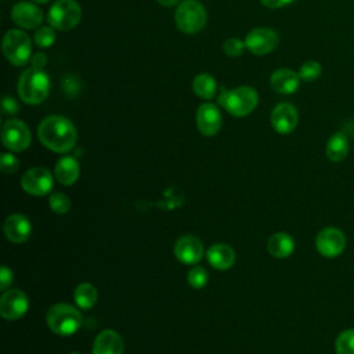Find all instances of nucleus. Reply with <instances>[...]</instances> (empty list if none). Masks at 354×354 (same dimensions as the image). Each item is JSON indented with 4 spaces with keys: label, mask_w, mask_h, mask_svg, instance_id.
I'll return each instance as SVG.
<instances>
[{
    "label": "nucleus",
    "mask_w": 354,
    "mask_h": 354,
    "mask_svg": "<svg viewBox=\"0 0 354 354\" xmlns=\"http://www.w3.org/2000/svg\"><path fill=\"white\" fill-rule=\"evenodd\" d=\"M37 137L50 151L65 153L75 147L77 133L69 119L61 115H51L40 122L37 127Z\"/></svg>",
    "instance_id": "f257e3e1"
},
{
    "label": "nucleus",
    "mask_w": 354,
    "mask_h": 354,
    "mask_svg": "<svg viewBox=\"0 0 354 354\" xmlns=\"http://www.w3.org/2000/svg\"><path fill=\"white\" fill-rule=\"evenodd\" d=\"M18 95L29 105L41 104L50 94V79L43 69L29 68L26 69L18 80Z\"/></svg>",
    "instance_id": "f03ea898"
},
{
    "label": "nucleus",
    "mask_w": 354,
    "mask_h": 354,
    "mask_svg": "<svg viewBox=\"0 0 354 354\" xmlns=\"http://www.w3.org/2000/svg\"><path fill=\"white\" fill-rule=\"evenodd\" d=\"M217 102L231 115L236 118L252 113L259 104V94L253 87L239 86L232 90L221 88Z\"/></svg>",
    "instance_id": "7ed1b4c3"
},
{
    "label": "nucleus",
    "mask_w": 354,
    "mask_h": 354,
    "mask_svg": "<svg viewBox=\"0 0 354 354\" xmlns=\"http://www.w3.org/2000/svg\"><path fill=\"white\" fill-rule=\"evenodd\" d=\"M47 324L54 333L59 336H71L80 329L83 318L79 310L73 306L58 303L51 306L47 311Z\"/></svg>",
    "instance_id": "20e7f679"
},
{
    "label": "nucleus",
    "mask_w": 354,
    "mask_h": 354,
    "mask_svg": "<svg viewBox=\"0 0 354 354\" xmlns=\"http://www.w3.org/2000/svg\"><path fill=\"white\" fill-rule=\"evenodd\" d=\"M207 21L205 7L196 0H184L177 6L174 22L178 30L187 35H194L203 29Z\"/></svg>",
    "instance_id": "39448f33"
},
{
    "label": "nucleus",
    "mask_w": 354,
    "mask_h": 354,
    "mask_svg": "<svg viewBox=\"0 0 354 354\" xmlns=\"http://www.w3.org/2000/svg\"><path fill=\"white\" fill-rule=\"evenodd\" d=\"M3 53L12 65H25L32 55L30 37L19 29H10L3 37Z\"/></svg>",
    "instance_id": "423d86ee"
},
{
    "label": "nucleus",
    "mask_w": 354,
    "mask_h": 354,
    "mask_svg": "<svg viewBox=\"0 0 354 354\" xmlns=\"http://www.w3.org/2000/svg\"><path fill=\"white\" fill-rule=\"evenodd\" d=\"M82 18V8L75 0H57L48 14L47 22L57 30L73 29Z\"/></svg>",
    "instance_id": "0eeeda50"
},
{
    "label": "nucleus",
    "mask_w": 354,
    "mask_h": 354,
    "mask_svg": "<svg viewBox=\"0 0 354 354\" xmlns=\"http://www.w3.org/2000/svg\"><path fill=\"white\" fill-rule=\"evenodd\" d=\"M1 142L12 152L25 151L30 144L29 127L19 119L7 120L1 129Z\"/></svg>",
    "instance_id": "6e6552de"
},
{
    "label": "nucleus",
    "mask_w": 354,
    "mask_h": 354,
    "mask_svg": "<svg viewBox=\"0 0 354 354\" xmlns=\"http://www.w3.org/2000/svg\"><path fill=\"white\" fill-rule=\"evenodd\" d=\"M54 178L46 167H33L24 173L21 178L22 189L33 196H44L53 189Z\"/></svg>",
    "instance_id": "1a4fd4ad"
},
{
    "label": "nucleus",
    "mask_w": 354,
    "mask_h": 354,
    "mask_svg": "<svg viewBox=\"0 0 354 354\" xmlns=\"http://www.w3.org/2000/svg\"><path fill=\"white\" fill-rule=\"evenodd\" d=\"M279 43L278 33L271 28H254L245 39L246 48L254 55H264L277 48Z\"/></svg>",
    "instance_id": "9d476101"
},
{
    "label": "nucleus",
    "mask_w": 354,
    "mask_h": 354,
    "mask_svg": "<svg viewBox=\"0 0 354 354\" xmlns=\"http://www.w3.org/2000/svg\"><path fill=\"white\" fill-rule=\"evenodd\" d=\"M315 248L324 257H336L346 248V236L339 228L325 227L315 238Z\"/></svg>",
    "instance_id": "9b49d317"
},
{
    "label": "nucleus",
    "mask_w": 354,
    "mask_h": 354,
    "mask_svg": "<svg viewBox=\"0 0 354 354\" xmlns=\"http://www.w3.org/2000/svg\"><path fill=\"white\" fill-rule=\"evenodd\" d=\"M28 297L19 289H10L3 293L0 299V314L4 319L15 321L25 315L28 311Z\"/></svg>",
    "instance_id": "f8f14e48"
},
{
    "label": "nucleus",
    "mask_w": 354,
    "mask_h": 354,
    "mask_svg": "<svg viewBox=\"0 0 354 354\" xmlns=\"http://www.w3.org/2000/svg\"><path fill=\"white\" fill-rule=\"evenodd\" d=\"M196 127L198 130L207 137H212L218 133L221 129L223 118L218 108L212 102H205L196 109Z\"/></svg>",
    "instance_id": "ddd939ff"
},
{
    "label": "nucleus",
    "mask_w": 354,
    "mask_h": 354,
    "mask_svg": "<svg viewBox=\"0 0 354 354\" xmlns=\"http://www.w3.org/2000/svg\"><path fill=\"white\" fill-rule=\"evenodd\" d=\"M299 123L297 109L289 102H281L271 112L272 129L279 134L292 133Z\"/></svg>",
    "instance_id": "4468645a"
},
{
    "label": "nucleus",
    "mask_w": 354,
    "mask_h": 354,
    "mask_svg": "<svg viewBox=\"0 0 354 354\" xmlns=\"http://www.w3.org/2000/svg\"><path fill=\"white\" fill-rule=\"evenodd\" d=\"M11 18L19 28L35 29L43 22V12L33 3L19 1L12 7Z\"/></svg>",
    "instance_id": "2eb2a0df"
},
{
    "label": "nucleus",
    "mask_w": 354,
    "mask_h": 354,
    "mask_svg": "<svg viewBox=\"0 0 354 354\" xmlns=\"http://www.w3.org/2000/svg\"><path fill=\"white\" fill-rule=\"evenodd\" d=\"M174 254L184 264H196L203 256V245L196 236L184 235L176 242Z\"/></svg>",
    "instance_id": "dca6fc26"
},
{
    "label": "nucleus",
    "mask_w": 354,
    "mask_h": 354,
    "mask_svg": "<svg viewBox=\"0 0 354 354\" xmlns=\"http://www.w3.org/2000/svg\"><path fill=\"white\" fill-rule=\"evenodd\" d=\"M30 231V221L24 214H11L4 221V234L7 239L14 243L25 242L29 238Z\"/></svg>",
    "instance_id": "f3484780"
},
{
    "label": "nucleus",
    "mask_w": 354,
    "mask_h": 354,
    "mask_svg": "<svg viewBox=\"0 0 354 354\" xmlns=\"http://www.w3.org/2000/svg\"><path fill=\"white\" fill-rule=\"evenodd\" d=\"M270 83L279 94H293L300 86V76L292 69L279 68L272 72Z\"/></svg>",
    "instance_id": "a211bd4d"
},
{
    "label": "nucleus",
    "mask_w": 354,
    "mask_h": 354,
    "mask_svg": "<svg viewBox=\"0 0 354 354\" xmlns=\"http://www.w3.org/2000/svg\"><path fill=\"white\" fill-rule=\"evenodd\" d=\"M93 354H123V340L120 335L111 329L98 333L93 344Z\"/></svg>",
    "instance_id": "6ab92c4d"
},
{
    "label": "nucleus",
    "mask_w": 354,
    "mask_h": 354,
    "mask_svg": "<svg viewBox=\"0 0 354 354\" xmlns=\"http://www.w3.org/2000/svg\"><path fill=\"white\" fill-rule=\"evenodd\" d=\"M209 264L220 271L228 270L235 263V252L225 243H216L207 249L206 253Z\"/></svg>",
    "instance_id": "aec40b11"
},
{
    "label": "nucleus",
    "mask_w": 354,
    "mask_h": 354,
    "mask_svg": "<svg viewBox=\"0 0 354 354\" xmlns=\"http://www.w3.org/2000/svg\"><path fill=\"white\" fill-rule=\"evenodd\" d=\"M79 173H80V166L77 160L72 156L61 158L54 167L55 180L62 185H72L79 178Z\"/></svg>",
    "instance_id": "412c9836"
},
{
    "label": "nucleus",
    "mask_w": 354,
    "mask_h": 354,
    "mask_svg": "<svg viewBox=\"0 0 354 354\" xmlns=\"http://www.w3.org/2000/svg\"><path fill=\"white\" fill-rule=\"evenodd\" d=\"M267 249L271 256L277 259H286L295 250V241L286 232H277L270 236L267 242Z\"/></svg>",
    "instance_id": "4be33fe9"
},
{
    "label": "nucleus",
    "mask_w": 354,
    "mask_h": 354,
    "mask_svg": "<svg viewBox=\"0 0 354 354\" xmlns=\"http://www.w3.org/2000/svg\"><path fill=\"white\" fill-rule=\"evenodd\" d=\"M348 138L343 131L335 133L326 142L325 153L330 162H342L348 155Z\"/></svg>",
    "instance_id": "5701e85b"
},
{
    "label": "nucleus",
    "mask_w": 354,
    "mask_h": 354,
    "mask_svg": "<svg viewBox=\"0 0 354 354\" xmlns=\"http://www.w3.org/2000/svg\"><path fill=\"white\" fill-rule=\"evenodd\" d=\"M192 88L198 97H201L203 100H210L216 94L217 83L212 75L199 73L195 76V79L192 82Z\"/></svg>",
    "instance_id": "b1692460"
},
{
    "label": "nucleus",
    "mask_w": 354,
    "mask_h": 354,
    "mask_svg": "<svg viewBox=\"0 0 354 354\" xmlns=\"http://www.w3.org/2000/svg\"><path fill=\"white\" fill-rule=\"evenodd\" d=\"M97 299H98L97 289L88 282H83L77 285V288L75 289V303L82 310L93 308L94 304L97 303Z\"/></svg>",
    "instance_id": "393cba45"
},
{
    "label": "nucleus",
    "mask_w": 354,
    "mask_h": 354,
    "mask_svg": "<svg viewBox=\"0 0 354 354\" xmlns=\"http://www.w3.org/2000/svg\"><path fill=\"white\" fill-rule=\"evenodd\" d=\"M336 354H354V328L346 329L335 340Z\"/></svg>",
    "instance_id": "a878e982"
},
{
    "label": "nucleus",
    "mask_w": 354,
    "mask_h": 354,
    "mask_svg": "<svg viewBox=\"0 0 354 354\" xmlns=\"http://www.w3.org/2000/svg\"><path fill=\"white\" fill-rule=\"evenodd\" d=\"M55 29L53 26H41L35 32L33 40L37 47L47 48L51 47L53 43L55 41Z\"/></svg>",
    "instance_id": "bb28decb"
},
{
    "label": "nucleus",
    "mask_w": 354,
    "mask_h": 354,
    "mask_svg": "<svg viewBox=\"0 0 354 354\" xmlns=\"http://www.w3.org/2000/svg\"><path fill=\"white\" fill-rule=\"evenodd\" d=\"M321 73H322V66L317 61H307L299 69L300 79L306 80V82L317 80L321 76Z\"/></svg>",
    "instance_id": "cd10ccee"
},
{
    "label": "nucleus",
    "mask_w": 354,
    "mask_h": 354,
    "mask_svg": "<svg viewBox=\"0 0 354 354\" xmlns=\"http://www.w3.org/2000/svg\"><path fill=\"white\" fill-rule=\"evenodd\" d=\"M48 203L51 210L57 214H65L71 209V199L64 192H53Z\"/></svg>",
    "instance_id": "c85d7f7f"
},
{
    "label": "nucleus",
    "mask_w": 354,
    "mask_h": 354,
    "mask_svg": "<svg viewBox=\"0 0 354 354\" xmlns=\"http://www.w3.org/2000/svg\"><path fill=\"white\" fill-rule=\"evenodd\" d=\"M187 279L192 288L201 289L207 283V272L203 267H195L188 272Z\"/></svg>",
    "instance_id": "c756f323"
},
{
    "label": "nucleus",
    "mask_w": 354,
    "mask_h": 354,
    "mask_svg": "<svg viewBox=\"0 0 354 354\" xmlns=\"http://www.w3.org/2000/svg\"><path fill=\"white\" fill-rule=\"evenodd\" d=\"M245 47H246L245 41H242L236 37H231V39L225 40L223 44V50L228 57H239Z\"/></svg>",
    "instance_id": "7c9ffc66"
},
{
    "label": "nucleus",
    "mask_w": 354,
    "mask_h": 354,
    "mask_svg": "<svg viewBox=\"0 0 354 354\" xmlns=\"http://www.w3.org/2000/svg\"><path fill=\"white\" fill-rule=\"evenodd\" d=\"M0 167L6 174H12L18 170L19 162L18 159L11 153H3L0 158Z\"/></svg>",
    "instance_id": "2f4dec72"
},
{
    "label": "nucleus",
    "mask_w": 354,
    "mask_h": 354,
    "mask_svg": "<svg viewBox=\"0 0 354 354\" xmlns=\"http://www.w3.org/2000/svg\"><path fill=\"white\" fill-rule=\"evenodd\" d=\"M1 111H3V115H15L19 111V105L14 97L6 95L1 101Z\"/></svg>",
    "instance_id": "473e14b6"
},
{
    "label": "nucleus",
    "mask_w": 354,
    "mask_h": 354,
    "mask_svg": "<svg viewBox=\"0 0 354 354\" xmlns=\"http://www.w3.org/2000/svg\"><path fill=\"white\" fill-rule=\"evenodd\" d=\"M12 272L10 268H7L6 266L1 267V271H0V289L1 290H6L11 283H12Z\"/></svg>",
    "instance_id": "72a5a7b5"
},
{
    "label": "nucleus",
    "mask_w": 354,
    "mask_h": 354,
    "mask_svg": "<svg viewBox=\"0 0 354 354\" xmlns=\"http://www.w3.org/2000/svg\"><path fill=\"white\" fill-rule=\"evenodd\" d=\"M30 62H32V68L43 69L46 66V64H47V57L43 53H35L33 57L30 58Z\"/></svg>",
    "instance_id": "f704fd0d"
},
{
    "label": "nucleus",
    "mask_w": 354,
    "mask_h": 354,
    "mask_svg": "<svg viewBox=\"0 0 354 354\" xmlns=\"http://www.w3.org/2000/svg\"><path fill=\"white\" fill-rule=\"evenodd\" d=\"M260 1L263 6H266L268 8H281V7L290 4L293 0H260Z\"/></svg>",
    "instance_id": "c9c22d12"
},
{
    "label": "nucleus",
    "mask_w": 354,
    "mask_h": 354,
    "mask_svg": "<svg viewBox=\"0 0 354 354\" xmlns=\"http://www.w3.org/2000/svg\"><path fill=\"white\" fill-rule=\"evenodd\" d=\"M156 1L165 7H174L181 3V0H156Z\"/></svg>",
    "instance_id": "e433bc0d"
},
{
    "label": "nucleus",
    "mask_w": 354,
    "mask_h": 354,
    "mask_svg": "<svg viewBox=\"0 0 354 354\" xmlns=\"http://www.w3.org/2000/svg\"><path fill=\"white\" fill-rule=\"evenodd\" d=\"M35 3H47V1H50V0H33Z\"/></svg>",
    "instance_id": "4c0bfd02"
},
{
    "label": "nucleus",
    "mask_w": 354,
    "mask_h": 354,
    "mask_svg": "<svg viewBox=\"0 0 354 354\" xmlns=\"http://www.w3.org/2000/svg\"><path fill=\"white\" fill-rule=\"evenodd\" d=\"M71 354H82V353H71Z\"/></svg>",
    "instance_id": "58836bf2"
}]
</instances>
